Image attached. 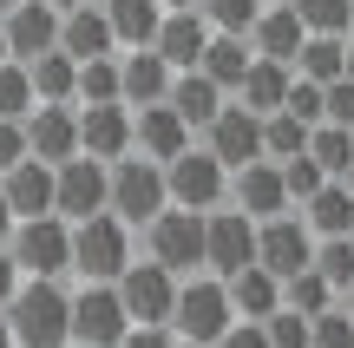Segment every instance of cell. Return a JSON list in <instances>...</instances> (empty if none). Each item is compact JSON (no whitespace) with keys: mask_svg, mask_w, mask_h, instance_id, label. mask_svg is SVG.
<instances>
[{"mask_svg":"<svg viewBox=\"0 0 354 348\" xmlns=\"http://www.w3.org/2000/svg\"><path fill=\"white\" fill-rule=\"evenodd\" d=\"M165 13H197V0H158Z\"/></svg>","mask_w":354,"mask_h":348,"instance_id":"obj_49","label":"cell"},{"mask_svg":"<svg viewBox=\"0 0 354 348\" xmlns=\"http://www.w3.org/2000/svg\"><path fill=\"white\" fill-rule=\"evenodd\" d=\"M20 131H26V158H39L53 171L66 158H79V105H33L20 118Z\"/></svg>","mask_w":354,"mask_h":348,"instance_id":"obj_14","label":"cell"},{"mask_svg":"<svg viewBox=\"0 0 354 348\" xmlns=\"http://www.w3.org/2000/svg\"><path fill=\"white\" fill-rule=\"evenodd\" d=\"M308 39H348V0H289Z\"/></svg>","mask_w":354,"mask_h":348,"instance_id":"obj_33","label":"cell"},{"mask_svg":"<svg viewBox=\"0 0 354 348\" xmlns=\"http://www.w3.org/2000/svg\"><path fill=\"white\" fill-rule=\"evenodd\" d=\"M165 105H171L177 118H184L190 131H203L216 112H223V92H216L203 73H177V79H171V92H165Z\"/></svg>","mask_w":354,"mask_h":348,"instance_id":"obj_29","label":"cell"},{"mask_svg":"<svg viewBox=\"0 0 354 348\" xmlns=\"http://www.w3.org/2000/svg\"><path fill=\"white\" fill-rule=\"evenodd\" d=\"M0 33H7V59L13 66H33L39 53L59 46V13L46 0H20L13 13H0Z\"/></svg>","mask_w":354,"mask_h":348,"instance_id":"obj_15","label":"cell"},{"mask_svg":"<svg viewBox=\"0 0 354 348\" xmlns=\"http://www.w3.org/2000/svg\"><path fill=\"white\" fill-rule=\"evenodd\" d=\"M342 79H348V86H354V39H348V59H342Z\"/></svg>","mask_w":354,"mask_h":348,"instance_id":"obj_50","label":"cell"},{"mask_svg":"<svg viewBox=\"0 0 354 348\" xmlns=\"http://www.w3.org/2000/svg\"><path fill=\"white\" fill-rule=\"evenodd\" d=\"M342 309H348V322H354V283H348V296H342Z\"/></svg>","mask_w":354,"mask_h":348,"instance_id":"obj_52","label":"cell"},{"mask_svg":"<svg viewBox=\"0 0 354 348\" xmlns=\"http://www.w3.org/2000/svg\"><path fill=\"white\" fill-rule=\"evenodd\" d=\"M295 217H302V230L315 237V244H328V237H348L354 230V197H348V184H322L308 204H295Z\"/></svg>","mask_w":354,"mask_h":348,"instance_id":"obj_25","label":"cell"},{"mask_svg":"<svg viewBox=\"0 0 354 348\" xmlns=\"http://www.w3.org/2000/svg\"><path fill=\"white\" fill-rule=\"evenodd\" d=\"M79 158H99V165L131 158V112L125 105H79Z\"/></svg>","mask_w":354,"mask_h":348,"instance_id":"obj_16","label":"cell"},{"mask_svg":"<svg viewBox=\"0 0 354 348\" xmlns=\"http://www.w3.org/2000/svg\"><path fill=\"white\" fill-rule=\"evenodd\" d=\"M118 309H125L131 329H171V302H177V276L158 270L151 257H131L125 276H118Z\"/></svg>","mask_w":354,"mask_h":348,"instance_id":"obj_6","label":"cell"},{"mask_svg":"<svg viewBox=\"0 0 354 348\" xmlns=\"http://www.w3.org/2000/svg\"><path fill=\"white\" fill-rule=\"evenodd\" d=\"M308 257H315V237L302 230V217H269V223H256V270H269L276 283H289V276H302L308 270Z\"/></svg>","mask_w":354,"mask_h":348,"instance_id":"obj_13","label":"cell"},{"mask_svg":"<svg viewBox=\"0 0 354 348\" xmlns=\"http://www.w3.org/2000/svg\"><path fill=\"white\" fill-rule=\"evenodd\" d=\"M230 210H243L250 223H269L289 210V197H282V171L269 165V158H256V165L230 171Z\"/></svg>","mask_w":354,"mask_h":348,"instance_id":"obj_17","label":"cell"},{"mask_svg":"<svg viewBox=\"0 0 354 348\" xmlns=\"http://www.w3.org/2000/svg\"><path fill=\"white\" fill-rule=\"evenodd\" d=\"M250 39H236V33H210V46H203V59H197V73L210 79L223 99H236V86H243V73H250Z\"/></svg>","mask_w":354,"mask_h":348,"instance_id":"obj_27","label":"cell"},{"mask_svg":"<svg viewBox=\"0 0 354 348\" xmlns=\"http://www.w3.org/2000/svg\"><path fill=\"white\" fill-rule=\"evenodd\" d=\"M0 348H13V336H7V315H0Z\"/></svg>","mask_w":354,"mask_h":348,"instance_id":"obj_53","label":"cell"},{"mask_svg":"<svg viewBox=\"0 0 354 348\" xmlns=\"http://www.w3.org/2000/svg\"><path fill=\"white\" fill-rule=\"evenodd\" d=\"M13 289H20V270H13L7 244H0V309H7V302H13Z\"/></svg>","mask_w":354,"mask_h":348,"instance_id":"obj_47","label":"cell"},{"mask_svg":"<svg viewBox=\"0 0 354 348\" xmlns=\"http://www.w3.org/2000/svg\"><path fill=\"white\" fill-rule=\"evenodd\" d=\"M302 152H308V125H295L289 112H269L263 118V158L282 165V158H302Z\"/></svg>","mask_w":354,"mask_h":348,"instance_id":"obj_36","label":"cell"},{"mask_svg":"<svg viewBox=\"0 0 354 348\" xmlns=\"http://www.w3.org/2000/svg\"><path fill=\"white\" fill-rule=\"evenodd\" d=\"M203 46H210V26H203V13H165L151 33V53L171 66V73H197Z\"/></svg>","mask_w":354,"mask_h":348,"instance_id":"obj_21","label":"cell"},{"mask_svg":"<svg viewBox=\"0 0 354 348\" xmlns=\"http://www.w3.org/2000/svg\"><path fill=\"white\" fill-rule=\"evenodd\" d=\"M125 263H131V230L118 217L73 223V276H86V283H118Z\"/></svg>","mask_w":354,"mask_h":348,"instance_id":"obj_8","label":"cell"},{"mask_svg":"<svg viewBox=\"0 0 354 348\" xmlns=\"http://www.w3.org/2000/svg\"><path fill=\"white\" fill-rule=\"evenodd\" d=\"M59 53H66L73 66H86V59H105V53H118V46H112V26H105V13H99V0H86V7L59 13Z\"/></svg>","mask_w":354,"mask_h":348,"instance_id":"obj_23","label":"cell"},{"mask_svg":"<svg viewBox=\"0 0 354 348\" xmlns=\"http://www.w3.org/2000/svg\"><path fill=\"white\" fill-rule=\"evenodd\" d=\"M118 348H177V336H171V329H125Z\"/></svg>","mask_w":354,"mask_h":348,"instance_id":"obj_46","label":"cell"},{"mask_svg":"<svg viewBox=\"0 0 354 348\" xmlns=\"http://www.w3.org/2000/svg\"><path fill=\"white\" fill-rule=\"evenodd\" d=\"M7 257H13V270H20L26 283H59V276L73 270V223H59V217L13 223Z\"/></svg>","mask_w":354,"mask_h":348,"instance_id":"obj_3","label":"cell"},{"mask_svg":"<svg viewBox=\"0 0 354 348\" xmlns=\"http://www.w3.org/2000/svg\"><path fill=\"white\" fill-rule=\"evenodd\" d=\"M171 66L158 59L151 46H138V53H118V105L125 112H145V105H165V92H171Z\"/></svg>","mask_w":354,"mask_h":348,"instance_id":"obj_18","label":"cell"},{"mask_svg":"<svg viewBox=\"0 0 354 348\" xmlns=\"http://www.w3.org/2000/svg\"><path fill=\"white\" fill-rule=\"evenodd\" d=\"M131 152L151 165H171L177 152H190V125L171 105H145V112H131Z\"/></svg>","mask_w":354,"mask_h":348,"instance_id":"obj_19","label":"cell"},{"mask_svg":"<svg viewBox=\"0 0 354 348\" xmlns=\"http://www.w3.org/2000/svg\"><path fill=\"white\" fill-rule=\"evenodd\" d=\"M158 210H165V165H151L138 152L105 165V217H118L125 230H145Z\"/></svg>","mask_w":354,"mask_h":348,"instance_id":"obj_2","label":"cell"},{"mask_svg":"<svg viewBox=\"0 0 354 348\" xmlns=\"http://www.w3.org/2000/svg\"><path fill=\"white\" fill-rule=\"evenodd\" d=\"M243 39H250V53H256V59L289 66L295 53H302V39H308V33H302V20L289 13V0H276V7H263V13H256V26H250Z\"/></svg>","mask_w":354,"mask_h":348,"instance_id":"obj_22","label":"cell"},{"mask_svg":"<svg viewBox=\"0 0 354 348\" xmlns=\"http://www.w3.org/2000/svg\"><path fill=\"white\" fill-rule=\"evenodd\" d=\"M322 125H342V131H354V86H348V79L322 86Z\"/></svg>","mask_w":354,"mask_h":348,"instance_id":"obj_43","label":"cell"},{"mask_svg":"<svg viewBox=\"0 0 354 348\" xmlns=\"http://www.w3.org/2000/svg\"><path fill=\"white\" fill-rule=\"evenodd\" d=\"M308 165H315L322 178L342 184L348 171H354V131H342V125H315V131H308Z\"/></svg>","mask_w":354,"mask_h":348,"instance_id":"obj_31","label":"cell"},{"mask_svg":"<svg viewBox=\"0 0 354 348\" xmlns=\"http://www.w3.org/2000/svg\"><path fill=\"white\" fill-rule=\"evenodd\" d=\"M53 217L59 223L105 217V165L99 158H66V165L53 171Z\"/></svg>","mask_w":354,"mask_h":348,"instance_id":"obj_10","label":"cell"},{"mask_svg":"<svg viewBox=\"0 0 354 348\" xmlns=\"http://www.w3.org/2000/svg\"><path fill=\"white\" fill-rule=\"evenodd\" d=\"M46 7H53V13H73V7H86V0H46Z\"/></svg>","mask_w":354,"mask_h":348,"instance_id":"obj_51","label":"cell"},{"mask_svg":"<svg viewBox=\"0 0 354 348\" xmlns=\"http://www.w3.org/2000/svg\"><path fill=\"white\" fill-rule=\"evenodd\" d=\"M308 270H315L322 283L335 289V302H342V296H348V283H354V244H348V237H328V244H315Z\"/></svg>","mask_w":354,"mask_h":348,"instance_id":"obj_34","label":"cell"},{"mask_svg":"<svg viewBox=\"0 0 354 348\" xmlns=\"http://www.w3.org/2000/svg\"><path fill=\"white\" fill-rule=\"evenodd\" d=\"M342 59H348V39H302L289 73L308 79V86H335V79H342Z\"/></svg>","mask_w":354,"mask_h":348,"instance_id":"obj_32","label":"cell"},{"mask_svg":"<svg viewBox=\"0 0 354 348\" xmlns=\"http://www.w3.org/2000/svg\"><path fill=\"white\" fill-rule=\"evenodd\" d=\"M308 348H354V322H348L342 302L322 309V315H308Z\"/></svg>","mask_w":354,"mask_h":348,"instance_id":"obj_40","label":"cell"},{"mask_svg":"<svg viewBox=\"0 0 354 348\" xmlns=\"http://www.w3.org/2000/svg\"><path fill=\"white\" fill-rule=\"evenodd\" d=\"M216 348H269L263 342V322H230V336L216 342Z\"/></svg>","mask_w":354,"mask_h":348,"instance_id":"obj_45","label":"cell"},{"mask_svg":"<svg viewBox=\"0 0 354 348\" xmlns=\"http://www.w3.org/2000/svg\"><path fill=\"white\" fill-rule=\"evenodd\" d=\"M33 105H39V99H33V86H26V66L7 59V66H0V118H13V125H20Z\"/></svg>","mask_w":354,"mask_h":348,"instance_id":"obj_38","label":"cell"},{"mask_svg":"<svg viewBox=\"0 0 354 348\" xmlns=\"http://www.w3.org/2000/svg\"><path fill=\"white\" fill-rule=\"evenodd\" d=\"M125 309H118V289L112 283H86L73 296V342L66 348H118L125 342Z\"/></svg>","mask_w":354,"mask_h":348,"instance_id":"obj_11","label":"cell"},{"mask_svg":"<svg viewBox=\"0 0 354 348\" xmlns=\"http://www.w3.org/2000/svg\"><path fill=\"white\" fill-rule=\"evenodd\" d=\"M0 66H7V33H0Z\"/></svg>","mask_w":354,"mask_h":348,"instance_id":"obj_55","label":"cell"},{"mask_svg":"<svg viewBox=\"0 0 354 348\" xmlns=\"http://www.w3.org/2000/svg\"><path fill=\"white\" fill-rule=\"evenodd\" d=\"M289 66H276V59H250V73H243V86H236V105L243 112H256V118H269V112H282V99H289Z\"/></svg>","mask_w":354,"mask_h":348,"instance_id":"obj_28","label":"cell"},{"mask_svg":"<svg viewBox=\"0 0 354 348\" xmlns=\"http://www.w3.org/2000/svg\"><path fill=\"white\" fill-rule=\"evenodd\" d=\"M13 7H20V0H0V13H13Z\"/></svg>","mask_w":354,"mask_h":348,"instance_id":"obj_56","label":"cell"},{"mask_svg":"<svg viewBox=\"0 0 354 348\" xmlns=\"http://www.w3.org/2000/svg\"><path fill=\"white\" fill-rule=\"evenodd\" d=\"M177 348H203V342H177Z\"/></svg>","mask_w":354,"mask_h":348,"instance_id":"obj_58","label":"cell"},{"mask_svg":"<svg viewBox=\"0 0 354 348\" xmlns=\"http://www.w3.org/2000/svg\"><path fill=\"white\" fill-rule=\"evenodd\" d=\"M348 244H354V230H348Z\"/></svg>","mask_w":354,"mask_h":348,"instance_id":"obj_59","label":"cell"},{"mask_svg":"<svg viewBox=\"0 0 354 348\" xmlns=\"http://www.w3.org/2000/svg\"><path fill=\"white\" fill-rule=\"evenodd\" d=\"M230 197V171L216 165L203 145H190V152H177L165 165V204L171 210H197V217H210V210H223Z\"/></svg>","mask_w":354,"mask_h":348,"instance_id":"obj_4","label":"cell"},{"mask_svg":"<svg viewBox=\"0 0 354 348\" xmlns=\"http://www.w3.org/2000/svg\"><path fill=\"white\" fill-rule=\"evenodd\" d=\"M282 309H295V315H322V309H335V289L322 283L315 270H302V276H289V283H282Z\"/></svg>","mask_w":354,"mask_h":348,"instance_id":"obj_37","label":"cell"},{"mask_svg":"<svg viewBox=\"0 0 354 348\" xmlns=\"http://www.w3.org/2000/svg\"><path fill=\"white\" fill-rule=\"evenodd\" d=\"M230 296H223V283L216 276H190V283H177V302H171V336L177 342H203V348H216L230 336Z\"/></svg>","mask_w":354,"mask_h":348,"instance_id":"obj_5","label":"cell"},{"mask_svg":"<svg viewBox=\"0 0 354 348\" xmlns=\"http://www.w3.org/2000/svg\"><path fill=\"white\" fill-rule=\"evenodd\" d=\"M348 39H354V0H348Z\"/></svg>","mask_w":354,"mask_h":348,"instance_id":"obj_54","label":"cell"},{"mask_svg":"<svg viewBox=\"0 0 354 348\" xmlns=\"http://www.w3.org/2000/svg\"><path fill=\"white\" fill-rule=\"evenodd\" d=\"M13 237V210H7V197H0V244Z\"/></svg>","mask_w":354,"mask_h":348,"instance_id":"obj_48","label":"cell"},{"mask_svg":"<svg viewBox=\"0 0 354 348\" xmlns=\"http://www.w3.org/2000/svg\"><path fill=\"white\" fill-rule=\"evenodd\" d=\"M26 158V131L13 125V118H0V171H13Z\"/></svg>","mask_w":354,"mask_h":348,"instance_id":"obj_44","label":"cell"},{"mask_svg":"<svg viewBox=\"0 0 354 348\" xmlns=\"http://www.w3.org/2000/svg\"><path fill=\"white\" fill-rule=\"evenodd\" d=\"M276 171H282V197H289V210H295V204H308V197H315L322 184H328L315 165H308V152H302V158H282Z\"/></svg>","mask_w":354,"mask_h":348,"instance_id":"obj_39","label":"cell"},{"mask_svg":"<svg viewBox=\"0 0 354 348\" xmlns=\"http://www.w3.org/2000/svg\"><path fill=\"white\" fill-rule=\"evenodd\" d=\"M0 197H7L13 223H26V217H53V165L20 158L13 171H0Z\"/></svg>","mask_w":354,"mask_h":348,"instance_id":"obj_20","label":"cell"},{"mask_svg":"<svg viewBox=\"0 0 354 348\" xmlns=\"http://www.w3.org/2000/svg\"><path fill=\"white\" fill-rule=\"evenodd\" d=\"M145 257L184 283L190 270H203V217H197V210H171L165 204L151 223H145Z\"/></svg>","mask_w":354,"mask_h":348,"instance_id":"obj_7","label":"cell"},{"mask_svg":"<svg viewBox=\"0 0 354 348\" xmlns=\"http://www.w3.org/2000/svg\"><path fill=\"white\" fill-rule=\"evenodd\" d=\"M269 0H197V13H203V26H210V33H250L256 26V13H263Z\"/></svg>","mask_w":354,"mask_h":348,"instance_id":"obj_35","label":"cell"},{"mask_svg":"<svg viewBox=\"0 0 354 348\" xmlns=\"http://www.w3.org/2000/svg\"><path fill=\"white\" fill-rule=\"evenodd\" d=\"M0 315H7L13 348H66L73 342V289H59V283H20Z\"/></svg>","mask_w":354,"mask_h":348,"instance_id":"obj_1","label":"cell"},{"mask_svg":"<svg viewBox=\"0 0 354 348\" xmlns=\"http://www.w3.org/2000/svg\"><path fill=\"white\" fill-rule=\"evenodd\" d=\"M73 73H79V66L53 46V53H39V59L26 66V86H33L39 105H73Z\"/></svg>","mask_w":354,"mask_h":348,"instance_id":"obj_30","label":"cell"},{"mask_svg":"<svg viewBox=\"0 0 354 348\" xmlns=\"http://www.w3.org/2000/svg\"><path fill=\"white\" fill-rule=\"evenodd\" d=\"M99 13H105V26H112V46H125V53L151 46L158 20H165L158 0H99Z\"/></svg>","mask_w":354,"mask_h":348,"instance_id":"obj_26","label":"cell"},{"mask_svg":"<svg viewBox=\"0 0 354 348\" xmlns=\"http://www.w3.org/2000/svg\"><path fill=\"white\" fill-rule=\"evenodd\" d=\"M223 296H230V315H236V322H269V315L282 309V283H276L269 270H256V263L230 276Z\"/></svg>","mask_w":354,"mask_h":348,"instance_id":"obj_24","label":"cell"},{"mask_svg":"<svg viewBox=\"0 0 354 348\" xmlns=\"http://www.w3.org/2000/svg\"><path fill=\"white\" fill-rule=\"evenodd\" d=\"M263 342H269V348H308V315L276 309V315L263 322Z\"/></svg>","mask_w":354,"mask_h":348,"instance_id":"obj_41","label":"cell"},{"mask_svg":"<svg viewBox=\"0 0 354 348\" xmlns=\"http://www.w3.org/2000/svg\"><path fill=\"white\" fill-rule=\"evenodd\" d=\"M282 112H289L295 125L315 131V125H322V86H308V79H289V99H282Z\"/></svg>","mask_w":354,"mask_h":348,"instance_id":"obj_42","label":"cell"},{"mask_svg":"<svg viewBox=\"0 0 354 348\" xmlns=\"http://www.w3.org/2000/svg\"><path fill=\"white\" fill-rule=\"evenodd\" d=\"M203 152H210L223 171L256 165V158H263V118H256V112H243L236 99H223V112L203 125Z\"/></svg>","mask_w":354,"mask_h":348,"instance_id":"obj_12","label":"cell"},{"mask_svg":"<svg viewBox=\"0 0 354 348\" xmlns=\"http://www.w3.org/2000/svg\"><path fill=\"white\" fill-rule=\"evenodd\" d=\"M342 184H348V197H354V171H348V178H342Z\"/></svg>","mask_w":354,"mask_h":348,"instance_id":"obj_57","label":"cell"},{"mask_svg":"<svg viewBox=\"0 0 354 348\" xmlns=\"http://www.w3.org/2000/svg\"><path fill=\"white\" fill-rule=\"evenodd\" d=\"M256 263V223L243 217V210H210L203 217V276H216V283H230L236 270H250Z\"/></svg>","mask_w":354,"mask_h":348,"instance_id":"obj_9","label":"cell"}]
</instances>
